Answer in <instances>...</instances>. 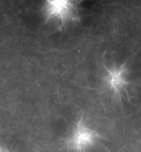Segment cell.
Wrapping results in <instances>:
<instances>
[{
  "mask_svg": "<svg viewBox=\"0 0 141 152\" xmlns=\"http://www.w3.org/2000/svg\"><path fill=\"white\" fill-rule=\"evenodd\" d=\"M96 137V133L87 129L82 123V121H80L74 139L75 144L79 150H82L87 146L90 145Z\"/></svg>",
  "mask_w": 141,
  "mask_h": 152,
  "instance_id": "1",
  "label": "cell"
},
{
  "mask_svg": "<svg viewBox=\"0 0 141 152\" xmlns=\"http://www.w3.org/2000/svg\"><path fill=\"white\" fill-rule=\"evenodd\" d=\"M122 70V69H121L119 71H113L111 73L112 76L111 83V86L116 94L118 96H119L120 90L122 87V85L123 83H126L122 80L121 77Z\"/></svg>",
  "mask_w": 141,
  "mask_h": 152,
  "instance_id": "2",
  "label": "cell"
}]
</instances>
